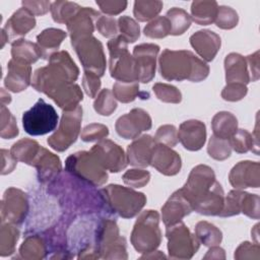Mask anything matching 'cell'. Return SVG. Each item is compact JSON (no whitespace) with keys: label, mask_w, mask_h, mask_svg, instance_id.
Listing matches in <instances>:
<instances>
[{"label":"cell","mask_w":260,"mask_h":260,"mask_svg":"<svg viewBox=\"0 0 260 260\" xmlns=\"http://www.w3.org/2000/svg\"><path fill=\"white\" fill-rule=\"evenodd\" d=\"M78 75L79 69L70 57L54 55L47 66L35 71L31 84L67 111L76 108L83 99L80 87L74 83Z\"/></svg>","instance_id":"obj_1"},{"label":"cell","mask_w":260,"mask_h":260,"mask_svg":"<svg viewBox=\"0 0 260 260\" xmlns=\"http://www.w3.org/2000/svg\"><path fill=\"white\" fill-rule=\"evenodd\" d=\"M159 73L166 80L199 82L209 74L208 65L192 52L166 49L159 56Z\"/></svg>","instance_id":"obj_2"},{"label":"cell","mask_w":260,"mask_h":260,"mask_svg":"<svg viewBox=\"0 0 260 260\" xmlns=\"http://www.w3.org/2000/svg\"><path fill=\"white\" fill-rule=\"evenodd\" d=\"M63 216L60 203L55 195L44 187L29 196V212L24 235L42 234L54 226Z\"/></svg>","instance_id":"obj_3"},{"label":"cell","mask_w":260,"mask_h":260,"mask_svg":"<svg viewBox=\"0 0 260 260\" xmlns=\"http://www.w3.org/2000/svg\"><path fill=\"white\" fill-rule=\"evenodd\" d=\"M101 192L109 210L114 215L118 214L124 218L137 215L146 203V197L143 193L120 185H109L101 189Z\"/></svg>","instance_id":"obj_4"},{"label":"cell","mask_w":260,"mask_h":260,"mask_svg":"<svg viewBox=\"0 0 260 260\" xmlns=\"http://www.w3.org/2000/svg\"><path fill=\"white\" fill-rule=\"evenodd\" d=\"M110 52V74L117 81L138 82V68L133 56L128 52V43L121 37H115L108 42Z\"/></svg>","instance_id":"obj_5"},{"label":"cell","mask_w":260,"mask_h":260,"mask_svg":"<svg viewBox=\"0 0 260 260\" xmlns=\"http://www.w3.org/2000/svg\"><path fill=\"white\" fill-rule=\"evenodd\" d=\"M159 214L155 210H144L140 213L131 233V244L139 253L155 251L161 242Z\"/></svg>","instance_id":"obj_6"},{"label":"cell","mask_w":260,"mask_h":260,"mask_svg":"<svg viewBox=\"0 0 260 260\" xmlns=\"http://www.w3.org/2000/svg\"><path fill=\"white\" fill-rule=\"evenodd\" d=\"M65 171L94 187L104 185L108 180L107 170L91 150L69 155L65 161Z\"/></svg>","instance_id":"obj_7"},{"label":"cell","mask_w":260,"mask_h":260,"mask_svg":"<svg viewBox=\"0 0 260 260\" xmlns=\"http://www.w3.org/2000/svg\"><path fill=\"white\" fill-rule=\"evenodd\" d=\"M58 114L53 106L43 99L22 115V126L24 131L32 136L45 135L55 130L58 125Z\"/></svg>","instance_id":"obj_8"},{"label":"cell","mask_w":260,"mask_h":260,"mask_svg":"<svg viewBox=\"0 0 260 260\" xmlns=\"http://www.w3.org/2000/svg\"><path fill=\"white\" fill-rule=\"evenodd\" d=\"M82 108L78 105L72 110L63 111L59 127L48 138V144L57 151H64L73 144L80 132Z\"/></svg>","instance_id":"obj_9"},{"label":"cell","mask_w":260,"mask_h":260,"mask_svg":"<svg viewBox=\"0 0 260 260\" xmlns=\"http://www.w3.org/2000/svg\"><path fill=\"white\" fill-rule=\"evenodd\" d=\"M169 256L172 259H190L199 249L200 242L184 222L167 226Z\"/></svg>","instance_id":"obj_10"},{"label":"cell","mask_w":260,"mask_h":260,"mask_svg":"<svg viewBox=\"0 0 260 260\" xmlns=\"http://www.w3.org/2000/svg\"><path fill=\"white\" fill-rule=\"evenodd\" d=\"M84 68V71L103 76L106 70V57L102 43L92 36L71 44Z\"/></svg>","instance_id":"obj_11"},{"label":"cell","mask_w":260,"mask_h":260,"mask_svg":"<svg viewBox=\"0 0 260 260\" xmlns=\"http://www.w3.org/2000/svg\"><path fill=\"white\" fill-rule=\"evenodd\" d=\"M29 212V196L20 189L8 188L1 201V221L12 224L22 223Z\"/></svg>","instance_id":"obj_12"},{"label":"cell","mask_w":260,"mask_h":260,"mask_svg":"<svg viewBox=\"0 0 260 260\" xmlns=\"http://www.w3.org/2000/svg\"><path fill=\"white\" fill-rule=\"evenodd\" d=\"M215 182L216 180L213 170L208 166L198 165L192 169L189 178L181 188V191L192 206L212 189Z\"/></svg>","instance_id":"obj_13"},{"label":"cell","mask_w":260,"mask_h":260,"mask_svg":"<svg viewBox=\"0 0 260 260\" xmlns=\"http://www.w3.org/2000/svg\"><path fill=\"white\" fill-rule=\"evenodd\" d=\"M102 166L112 173H118L126 168L127 156L121 146L109 139L100 140L90 149Z\"/></svg>","instance_id":"obj_14"},{"label":"cell","mask_w":260,"mask_h":260,"mask_svg":"<svg viewBox=\"0 0 260 260\" xmlns=\"http://www.w3.org/2000/svg\"><path fill=\"white\" fill-rule=\"evenodd\" d=\"M115 128L121 137L135 139L142 131L151 128V118L146 111L136 108L118 118Z\"/></svg>","instance_id":"obj_15"},{"label":"cell","mask_w":260,"mask_h":260,"mask_svg":"<svg viewBox=\"0 0 260 260\" xmlns=\"http://www.w3.org/2000/svg\"><path fill=\"white\" fill-rule=\"evenodd\" d=\"M159 47L155 44H141L134 48L133 57L138 68L139 81L149 82L155 75L156 57Z\"/></svg>","instance_id":"obj_16"},{"label":"cell","mask_w":260,"mask_h":260,"mask_svg":"<svg viewBox=\"0 0 260 260\" xmlns=\"http://www.w3.org/2000/svg\"><path fill=\"white\" fill-rule=\"evenodd\" d=\"M230 183L236 189L258 188L260 185V165L244 160L237 164L229 175Z\"/></svg>","instance_id":"obj_17"},{"label":"cell","mask_w":260,"mask_h":260,"mask_svg":"<svg viewBox=\"0 0 260 260\" xmlns=\"http://www.w3.org/2000/svg\"><path fill=\"white\" fill-rule=\"evenodd\" d=\"M100 16V13L92 8L82 7L79 12L66 23L71 44L91 36L94 30V21H96Z\"/></svg>","instance_id":"obj_18"},{"label":"cell","mask_w":260,"mask_h":260,"mask_svg":"<svg viewBox=\"0 0 260 260\" xmlns=\"http://www.w3.org/2000/svg\"><path fill=\"white\" fill-rule=\"evenodd\" d=\"M150 166L166 176L177 175L182 167L181 157L171 147L156 143L154 145Z\"/></svg>","instance_id":"obj_19"},{"label":"cell","mask_w":260,"mask_h":260,"mask_svg":"<svg viewBox=\"0 0 260 260\" xmlns=\"http://www.w3.org/2000/svg\"><path fill=\"white\" fill-rule=\"evenodd\" d=\"M193 211L191 203L183 195L181 189L171 195L161 207V217L166 226L182 221V218Z\"/></svg>","instance_id":"obj_20"},{"label":"cell","mask_w":260,"mask_h":260,"mask_svg":"<svg viewBox=\"0 0 260 260\" xmlns=\"http://www.w3.org/2000/svg\"><path fill=\"white\" fill-rule=\"evenodd\" d=\"M178 139L183 146L191 151L199 150L206 140V128L204 123L198 120H188L180 125Z\"/></svg>","instance_id":"obj_21"},{"label":"cell","mask_w":260,"mask_h":260,"mask_svg":"<svg viewBox=\"0 0 260 260\" xmlns=\"http://www.w3.org/2000/svg\"><path fill=\"white\" fill-rule=\"evenodd\" d=\"M154 139L150 135H142L128 145L127 161L137 168H146L150 166L152 151L155 145Z\"/></svg>","instance_id":"obj_22"},{"label":"cell","mask_w":260,"mask_h":260,"mask_svg":"<svg viewBox=\"0 0 260 260\" xmlns=\"http://www.w3.org/2000/svg\"><path fill=\"white\" fill-rule=\"evenodd\" d=\"M31 166L37 169L38 179L42 184L52 182L62 171L60 158L44 147H41L40 152Z\"/></svg>","instance_id":"obj_23"},{"label":"cell","mask_w":260,"mask_h":260,"mask_svg":"<svg viewBox=\"0 0 260 260\" xmlns=\"http://www.w3.org/2000/svg\"><path fill=\"white\" fill-rule=\"evenodd\" d=\"M30 81V65L11 59L7 64V75L4 78L6 88L13 92H20L27 88Z\"/></svg>","instance_id":"obj_24"},{"label":"cell","mask_w":260,"mask_h":260,"mask_svg":"<svg viewBox=\"0 0 260 260\" xmlns=\"http://www.w3.org/2000/svg\"><path fill=\"white\" fill-rule=\"evenodd\" d=\"M190 44L200 57L209 62L214 59L219 51L220 38L214 31L202 29L190 37Z\"/></svg>","instance_id":"obj_25"},{"label":"cell","mask_w":260,"mask_h":260,"mask_svg":"<svg viewBox=\"0 0 260 260\" xmlns=\"http://www.w3.org/2000/svg\"><path fill=\"white\" fill-rule=\"evenodd\" d=\"M248 68V63L245 57L238 53L229 54L224 59L226 83L248 84L251 81V75Z\"/></svg>","instance_id":"obj_26"},{"label":"cell","mask_w":260,"mask_h":260,"mask_svg":"<svg viewBox=\"0 0 260 260\" xmlns=\"http://www.w3.org/2000/svg\"><path fill=\"white\" fill-rule=\"evenodd\" d=\"M224 204V194L220 184L216 181L212 189L192 205L193 210L204 215H219Z\"/></svg>","instance_id":"obj_27"},{"label":"cell","mask_w":260,"mask_h":260,"mask_svg":"<svg viewBox=\"0 0 260 260\" xmlns=\"http://www.w3.org/2000/svg\"><path fill=\"white\" fill-rule=\"evenodd\" d=\"M36 25L35 15L30 13L26 8L21 7L15 11L12 16L7 20L5 27L3 28L8 39L15 37H21L26 35Z\"/></svg>","instance_id":"obj_28"},{"label":"cell","mask_w":260,"mask_h":260,"mask_svg":"<svg viewBox=\"0 0 260 260\" xmlns=\"http://www.w3.org/2000/svg\"><path fill=\"white\" fill-rule=\"evenodd\" d=\"M66 32L59 28H46L37 37V45L39 46L42 58L50 59V57L58 52V49L66 38Z\"/></svg>","instance_id":"obj_29"},{"label":"cell","mask_w":260,"mask_h":260,"mask_svg":"<svg viewBox=\"0 0 260 260\" xmlns=\"http://www.w3.org/2000/svg\"><path fill=\"white\" fill-rule=\"evenodd\" d=\"M19 257L28 260L43 259L48 256V247L41 234L25 236V240L19 247Z\"/></svg>","instance_id":"obj_30"},{"label":"cell","mask_w":260,"mask_h":260,"mask_svg":"<svg viewBox=\"0 0 260 260\" xmlns=\"http://www.w3.org/2000/svg\"><path fill=\"white\" fill-rule=\"evenodd\" d=\"M11 56L12 59L16 61L30 65L42 58V53L37 44L24 39H19L12 43Z\"/></svg>","instance_id":"obj_31"},{"label":"cell","mask_w":260,"mask_h":260,"mask_svg":"<svg viewBox=\"0 0 260 260\" xmlns=\"http://www.w3.org/2000/svg\"><path fill=\"white\" fill-rule=\"evenodd\" d=\"M211 127L214 136L229 140L238 130V120L230 112H219L213 117Z\"/></svg>","instance_id":"obj_32"},{"label":"cell","mask_w":260,"mask_h":260,"mask_svg":"<svg viewBox=\"0 0 260 260\" xmlns=\"http://www.w3.org/2000/svg\"><path fill=\"white\" fill-rule=\"evenodd\" d=\"M218 5L216 1H194L191 5V19L200 25L214 22Z\"/></svg>","instance_id":"obj_33"},{"label":"cell","mask_w":260,"mask_h":260,"mask_svg":"<svg viewBox=\"0 0 260 260\" xmlns=\"http://www.w3.org/2000/svg\"><path fill=\"white\" fill-rule=\"evenodd\" d=\"M42 146L31 139L23 138L14 143L10 149L12 156L19 161L31 166Z\"/></svg>","instance_id":"obj_34"},{"label":"cell","mask_w":260,"mask_h":260,"mask_svg":"<svg viewBox=\"0 0 260 260\" xmlns=\"http://www.w3.org/2000/svg\"><path fill=\"white\" fill-rule=\"evenodd\" d=\"M19 239V230L15 224L2 222L0 231V255L9 256L15 252V246Z\"/></svg>","instance_id":"obj_35"},{"label":"cell","mask_w":260,"mask_h":260,"mask_svg":"<svg viewBox=\"0 0 260 260\" xmlns=\"http://www.w3.org/2000/svg\"><path fill=\"white\" fill-rule=\"evenodd\" d=\"M195 236L206 247L217 246L222 240L219 229L207 221H199L195 226Z\"/></svg>","instance_id":"obj_36"},{"label":"cell","mask_w":260,"mask_h":260,"mask_svg":"<svg viewBox=\"0 0 260 260\" xmlns=\"http://www.w3.org/2000/svg\"><path fill=\"white\" fill-rule=\"evenodd\" d=\"M78 4L69 1H56L51 4V13L54 21L58 23H67L81 9Z\"/></svg>","instance_id":"obj_37"},{"label":"cell","mask_w":260,"mask_h":260,"mask_svg":"<svg viewBox=\"0 0 260 260\" xmlns=\"http://www.w3.org/2000/svg\"><path fill=\"white\" fill-rule=\"evenodd\" d=\"M166 17L171 23V35L179 36L184 34L191 25V16L182 8L174 7L167 12Z\"/></svg>","instance_id":"obj_38"},{"label":"cell","mask_w":260,"mask_h":260,"mask_svg":"<svg viewBox=\"0 0 260 260\" xmlns=\"http://www.w3.org/2000/svg\"><path fill=\"white\" fill-rule=\"evenodd\" d=\"M161 8L162 2L160 1H135L133 13L137 20L148 21L154 18Z\"/></svg>","instance_id":"obj_39"},{"label":"cell","mask_w":260,"mask_h":260,"mask_svg":"<svg viewBox=\"0 0 260 260\" xmlns=\"http://www.w3.org/2000/svg\"><path fill=\"white\" fill-rule=\"evenodd\" d=\"M113 94L121 103L133 102L139 95V83L117 81L113 85Z\"/></svg>","instance_id":"obj_40"},{"label":"cell","mask_w":260,"mask_h":260,"mask_svg":"<svg viewBox=\"0 0 260 260\" xmlns=\"http://www.w3.org/2000/svg\"><path fill=\"white\" fill-rule=\"evenodd\" d=\"M245 194L246 192H243L240 190L231 191L228 194V196L224 198L223 208L219 213V216L226 217V216H233V215L239 214L242 210Z\"/></svg>","instance_id":"obj_41"},{"label":"cell","mask_w":260,"mask_h":260,"mask_svg":"<svg viewBox=\"0 0 260 260\" xmlns=\"http://www.w3.org/2000/svg\"><path fill=\"white\" fill-rule=\"evenodd\" d=\"M229 141L232 149L238 153H245L249 150H253V147H255L253 135L245 129H238Z\"/></svg>","instance_id":"obj_42"},{"label":"cell","mask_w":260,"mask_h":260,"mask_svg":"<svg viewBox=\"0 0 260 260\" xmlns=\"http://www.w3.org/2000/svg\"><path fill=\"white\" fill-rule=\"evenodd\" d=\"M93 108L96 113L103 116H110L117 109V102L113 92L105 88L96 96Z\"/></svg>","instance_id":"obj_43"},{"label":"cell","mask_w":260,"mask_h":260,"mask_svg":"<svg viewBox=\"0 0 260 260\" xmlns=\"http://www.w3.org/2000/svg\"><path fill=\"white\" fill-rule=\"evenodd\" d=\"M171 34V23L166 16H157L144 27V35L151 39H161Z\"/></svg>","instance_id":"obj_44"},{"label":"cell","mask_w":260,"mask_h":260,"mask_svg":"<svg viewBox=\"0 0 260 260\" xmlns=\"http://www.w3.org/2000/svg\"><path fill=\"white\" fill-rule=\"evenodd\" d=\"M207 152L212 158L216 160H223L228 158L232 152L230 141L212 135L207 146Z\"/></svg>","instance_id":"obj_45"},{"label":"cell","mask_w":260,"mask_h":260,"mask_svg":"<svg viewBox=\"0 0 260 260\" xmlns=\"http://www.w3.org/2000/svg\"><path fill=\"white\" fill-rule=\"evenodd\" d=\"M118 28L120 36L129 44L134 43L140 36L139 24L129 16H121L118 19Z\"/></svg>","instance_id":"obj_46"},{"label":"cell","mask_w":260,"mask_h":260,"mask_svg":"<svg viewBox=\"0 0 260 260\" xmlns=\"http://www.w3.org/2000/svg\"><path fill=\"white\" fill-rule=\"evenodd\" d=\"M156 98L164 103L179 104L182 101L181 91L174 85L167 83H155L152 86Z\"/></svg>","instance_id":"obj_47"},{"label":"cell","mask_w":260,"mask_h":260,"mask_svg":"<svg viewBox=\"0 0 260 260\" xmlns=\"http://www.w3.org/2000/svg\"><path fill=\"white\" fill-rule=\"evenodd\" d=\"M0 136L5 139H11L18 135V128L14 116L6 108L1 106V129Z\"/></svg>","instance_id":"obj_48"},{"label":"cell","mask_w":260,"mask_h":260,"mask_svg":"<svg viewBox=\"0 0 260 260\" xmlns=\"http://www.w3.org/2000/svg\"><path fill=\"white\" fill-rule=\"evenodd\" d=\"M238 13L229 6H219L214 20L215 24L222 29H231L238 24Z\"/></svg>","instance_id":"obj_49"},{"label":"cell","mask_w":260,"mask_h":260,"mask_svg":"<svg viewBox=\"0 0 260 260\" xmlns=\"http://www.w3.org/2000/svg\"><path fill=\"white\" fill-rule=\"evenodd\" d=\"M153 139L155 143L173 147L179 141L178 131L174 125H162L156 130Z\"/></svg>","instance_id":"obj_50"},{"label":"cell","mask_w":260,"mask_h":260,"mask_svg":"<svg viewBox=\"0 0 260 260\" xmlns=\"http://www.w3.org/2000/svg\"><path fill=\"white\" fill-rule=\"evenodd\" d=\"M150 179V174L144 170L132 169L127 171L123 175V181L126 185L132 188H141L144 187Z\"/></svg>","instance_id":"obj_51"},{"label":"cell","mask_w":260,"mask_h":260,"mask_svg":"<svg viewBox=\"0 0 260 260\" xmlns=\"http://www.w3.org/2000/svg\"><path fill=\"white\" fill-rule=\"evenodd\" d=\"M109 135V129L103 124L92 123L85 126L81 132V140L85 142L103 140Z\"/></svg>","instance_id":"obj_52"},{"label":"cell","mask_w":260,"mask_h":260,"mask_svg":"<svg viewBox=\"0 0 260 260\" xmlns=\"http://www.w3.org/2000/svg\"><path fill=\"white\" fill-rule=\"evenodd\" d=\"M96 29L106 38H115L118 34V22L112 16H100L96 20Z\"/></svg>","instance_id":"obj_53"},{"label":"cell","mask_w":260,"mask_h":260,"mask_svg":"<svg viewBox=\"0 0 260 260\" xmlns=\"http://www.w3.org/2000/svg\"><path fill=\"white\" fill-rule=\"evenodd\" d=\"M248 88L242 83H226L221 91L223 100L229 102H237L242 100L247 94Z\"/></svg>","instance_id":"obj_54"},{"label":"cell","mask_w":260,"mask_h":260,"mask_svg":"<svg viewBox=\"0 0 260 260\" xmlns=\"http://www.w3.org/2000/svg\"><path fill=\"white\" fill-rule=\"evenodd\" d=\"M241 212H243L244 214H246L251 218L258 219L259 218V196L256 194H249L246 192L243 200Z\"/></svg>","instance_id":"obj_55"},{"label":"cell","mask_w":260,"mask_h":260,"mask_svg":"<svg viewBox=\"0 0 260 260\" xmlns=\"http://www.w3.org/2000/svg\"><path fill=\"white\" fill-rule=\"evenodd\" d=\"M82 85L85 93L89 98H95L100 87H101V80L98 75L94 73L84 71L83 77H82Z\"/></svg>","instance_id":"obj_56"},{"label":"cell","mask_w":260,"mask_h":260,"mask_svg":"<svg viewBox=\"0 0 260 260\" xmlns=\"http://www.w3.org/2000/svg\"><path fill=\"white\" fill-rule=\"evenodd\" d=\"M260 247L257 243L252 244L249 242L242 243L235 252L236 259H258Z\"/></svg>","instance_id":"obj_57"},{"label":"cell","mask_w":260,"mask_h":260,"mask_svg":"<svg viewBox=\"0 0 260 260\" xmlns=\"http://www.w3.org/2000/svg\"><path fill=\"white\" fill-rule=\"evenodd\" d=\"M101 10L108 15H116L124 11L127 2L126 1H96Z\"/></svg>","instance_id":"obj_58"},{"label":"cell","mask_w":260,"mask_h":260,"mask_svg":"<svg viewBox=\"0 0 260 260\" xmlns=\"http://www.w3.org/2000/svg\"><path fill=\"white\" fill-rule=\"evenodd\" d=\"M22 6L34 15L46 14L51 9L49 1H22Z\"/></svg>","instance_id":"obj_59"},{"label":"cell","mask_w":260,"mask_h":260,"mask_svg":"<svg viewBox=\"0 0 260 260\" xmlns=\"http://www.w3.org/2000/svg\"><path fill=\"white\" fill-rule=\"evenodd\" d=\"M248 67L250 69L251 81H256L259 78V51L246 57Z\"/></svg>","instance_id":"obj_60"},{"label":"cell","mask_w":260,"mask_h":260,"mask_svg":"<svg viewBox=\"0 0 260 260\" xmlns=\"http://www.w3.org/2000/svg\"><path fill=\"white\" fill-rule=\"evenodd\" d=\"M1 155H2V171H1V174L6 175V174L13 171V169L15 168V166L17 164V160L12 156L11 152L6 150V149L1 150Z\"/></svg>","instance_id":"obj_61"},{"label":"cell","mask_w":260,"mask_h":260,"mask_svg":"<svg viewBox=\"0 0 260 260\" xmlns=\"http://www.w3.org/2000/svg\"><path fill=\"white\" fill-rule=\"evenodd\" d=\"M204 259H224V250L217 246H212L207 251V254L203 257Z\"/></svg>","instance_id":"obj_62"},{"label":"cell","mask_w":260,"mask_h":260,"mask_svg":"<svg viewBox=\"0 0 260 260\" xmlns=\"http://www.w3.org/2000/svg\"><path fill=\"white\" fill-rule=\"evenodd\" d=\"M11 102V96L8 92L4 90V88H1V106H5L6 104H9Z\"/></svg>","instance_id":"obj_63"}]
</instances>
